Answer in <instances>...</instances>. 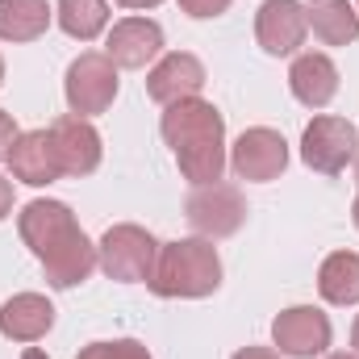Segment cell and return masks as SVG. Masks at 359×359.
Masks as SVG:
<instances>
[{
    "label": "cell",
    "instance_id": "f1b7e54d",
    "mask_svg": "<svg viewBox=\"0 0 359 359\" xmlns=\"http://www.w3.org/2000/svg\"><path fill=\"white\" fill-rule=\"evenodd\" d=\"M351 343H355V355H359V318H355V326H351Z\"/></svg>",
    "mask_w": 359,
    "mask_h": 359
},
{
    "label": "cell",
    "instance_id": "ba28073f",
    "mask_svg": "<svg viewBox=\"0 0 359 359\" xmlns=\"http://www.w3.org/2000/svg\"><path fill=\"white\" fill-rule=\"evenodd\" d=\"M230 168L238 180H251V184H268L288 168V142L280 130L268 126H255V130H243L238 142L230 147Z\"/></svg>",
    "mask_w": 359,
    "mask_h": 359
},
{
    "label": "cell",
    "instance_id": "1f68e13d",
    "mask_svg": "<svg viewBox=\"0 0 359 359\" xmlns=\"http://www.w3.org/2000/svg\"><path fill=\"white\" fill-rule=\"evenodd\" d=\"M355 4H359V0H355Z\"/></svg>",
    "mask_w": 359,
    "mask_h": 359
},
{
    "label": "cell",
    "instance_id": "603a6c76",
    "mask_svg": "<svg viewBox=\"0 0 359 359\" xmlns=\"http://www.w3.org/2000/svg\"><path fill=\"white\" fill-rule=\"evenodd\" d=\"M21 138V130H17V121L0 109V159H8V151H13V142Z\"/></svg>",
    "mask_w": 359,
    "mask_h": 359
},
{
    "label": "cell",
    "instance_id": "83f0119b",
    "mask_svg": "<svg viewBox=\"0 0 359 359\" xmlns=\"http://www.w3.org/2000/svg\"><path fill=\"white\" fill-rule=\"evenodd\" d=\"M21 359H46V351H38V347H25V355Z\"/></svg>",
    "mask_w": 359,
    "mask_h": 359
},
{
    "label": "cell",
    "instance_id": "8fae6325",
    "mask_svg": "<svg viewBox=\"0 0 359 359\" xmlns=\"http://www.w3.org/2000/svg\"><path fill=\"white\" fill-rule=\"evenodd\" d=\"M50 138H55V151H59V168L63 176H92L100 168V134L88 117H55L50 121Z\"/></svg>",
    "mask_w": 359,
    "mask_h": 359
},
{
    "label": "cell",
    "instance_id": "7402d4cb",
    "mask_svg": "<svg viewBox=\"0 0 359 359\" xmlns=\"http://www.w3.org/2000/svg\"><path fill=\"white\" fill-rule=\"evenodd\" d=\"M180 8L196 21H209V17H222L230 8V0H180Z\"/></svg>",
    "mask_w": 359,
    "mask_h": 359
},
{
    "label": "cell",
    "instance_id": "ac0fdd59",
    "mask_svg": "<svg viewBox=\"0 0 359 359\" xmlns=\"http://www.w3.org/2000/svg\"><path fill=\"white\" fill-rule=\"evenodd\" d=\"M55 8L46 0H0V38L4 42H34L50 29Z\"/></svg>",
    "mask_w": 359,
    "mask_h": 359
},
{
    "label": "cell",
    "instance_id": "5bb4252c",
    "mask_svg": "<svg viewBox=\"0 0 359 359\" xmlns=\"http://www.w3.org/2000/svg\"><path fill=\"white\" fill-rule=\"evenodd\" d=\"M8 168H13V180H21L29 188L55 184L63 176V168H59V151H55L50 130H25L8 151Z\"/></svg>",
    "mask_w": 359,
    "mask_h": 359
},
{
    "label": "cell",
    "instance_id": "f546056e",
    "mask_svg": "<svg viewBox=\"0 0 359 359\" xmlns=\"http://www.w3.org/2000/svg\"><path fill=\"white\" fill-rule=\"evenodd\" d=\"M326 359H359V355H347V351H339V355H326Z\"/></svg>",
    "mask_w": 359,
    "mask_h": 359
},
{
    "label": "cell",
    "instance_id": "cb8c5ba5",
    "mask_svg": "<svg viewBox=\"0 0 359 359\" xmlns=\"http://www.w3.org/2000/svg\"><path fill=\"white\" fill-rule=\"evenodd\" d=\"M8 213H13V184L0 176V222H4Z\"/></svg>",
    "mask_w": 359,
    "mask_h": 359
},
{
    "label": "cell",
    "instance_id": "4dcf8cb0",
    "mask_svg": "<svg viewBox=\"0 0 359 359\" xmlns=\"http://www.w3.org/2000/svg\"><path fill=\"white\" fill-rule=\"evenodd\" d=\"M0 84H4V59H0Z\"/></svg>",
    "mask_w": 359,
    "mask_h": 359
},
{
    "label": "cell",
    "instance_id": "484cf974",
    "mask_svg": "<svg viewBox=\"0 0 359 359\" xmlns=\"http://www.w3.org/2000/svg\"><path fill=\"white\" fill-rule=\"evenodd\" d=\"M351 222H355V230H359V155H355V205H351Z\"/></svg>",
    "mask_w": 359,
    "mask_h": 359
},
{
    "label": "cell",
    "instance_id": "277c9868",
    "mask_svg": "<svg viewBox=\"0 0 359 359\" xmlns=\"http://www.w3.org/2000/svg\"><path fill=\"white\" fill-rule=\"evenodd\" d=\"M159 259V243L151 230L134 226V222H121V226H109L104 238L96 243V264L104 268L109 280H121V284H138V280H151Z\"/></svg>",
    "mask_w": 359,
    "mask_h": 359
},
{
    "label": "cell",
    "instance_id": "9a60e30c",
    "mask_svg": "<svg viewBox=\"0 0 359 359\" xmlns=\"http://www.w3.org/2000/svg\"><path fill=\"white\" fill-rule=\"evenodd\" d=\"M288 88H292V96L305 109H326L339 96V67H334V59L330 55H313V50L301 55V59H292Z\"/></svg>",
    "mask_w": 359,
    "mask_h": 359
},
{
    "label": "cell",
    "instance_id": "5b68a950",
    "mask_svg": "<svg viewBox=\"0 0 359 359\" xmlns=\"http://www.w3.org/2000/svg\"><path fill=\"white\" fill-rule=\"evenodd\" d=\"M188 226L201 234V238H230L243 230L247 222V196L226 184V180H213V184H196L188 192Z\"/></svg>",
    "mask_w": 359,
    "mask_h": 359
},
{
    "label": "cell",
    "instance_id": "e0dca14e",
    "mask_svg": "<svg viewBox=\"0 0 359 359\" xmlns=\"http://www.w3.org/2000/svg\"><path fill=\"white\" fill-rule=\"evenodd\" d=\"M305 17L326 46H347L359 38V8H351L347 0H309Z\"/></svg>",
    "mask_w": 359,
    "mask_h": 359
},
{
    "label": "cell",
    "instance_id": "6da1fadb",
    "mask_svg": "<svg viewBox=\"0 0 359 359\" xmlns=\"http://www.w3.org/2000/svg\"><path fill=\"white\" fill-rule=\"evenodd\" d=\"M17 230L55 288H76L96 271V247L63 201H29L17 213Z\"/></svg>",
    "mask_w": 359,
    "mask_h": 359
},
{
    "label": "cell",
    "instance_id": "30bf717a",
    "mask_svg": "<svg viewBox=\"0 0 359 359\" xmlns=\"http://www.w3.org/2000/svg\"><path fill=\"white\" fill-rule=\"evenodd\" d=\"M305 29H309V17L301 0H264L255 13V38L276 59L292 55L305 42Z\"/></svg>",
    "mask_w": 359,
    "mask_h": 359
},
{
    "label": "cell",
    "instance_id": "d6986e66",
    "mask_svg": "<svg viewBox=\"0 0 359 359\" xmlns=\"http://www.w3.org/2000/svg\"><path fill=\"white\" fill-rule=\"evenodd\" d=\"M318 292L330 305H355L359 301V255L355 251H334L318 268Z\"/></svg>",
    "mask_w": 359,
    "mask_h": 359
},
{
    "label": "cell",
    "instance_id": "4fadbf2b",
    "mask_svg": "<svg viewBox=\"0 0 359 359\" xmlns=\"http://www.w3.org/2000/svg\"><path fill=\"white\" fill-rule=\"evenodd\" d=\"M201 88H205V63H201L196 55H188V50L163 55V59L151 67V76H147V96L159 100L163 109L176 104V100L196 96Z\"/></svg>",
    "mask_w": 359,
    "mask_h": 359
},
{
    "label": "cell",
    "instance_id": "ffe728a7",
    "mask_svg": "<svg viewBox=\"0 0 359 359\" xmlns=\"http://www.w3.org/2000/svg\"><path fill=\"white\" fill-rule=\"evenodd\" d=\"M59 29L76 42H92L104 25H109V4L104 0H59L55 8Z\"/></svg>",
    "mask_w": 359,
    "mask_h": 359
},
{
    "label": "cell",
    "instance_id": "9c48e42d",
    "mask_svg": "<svg viewBox=\"0 0 359 359\" xmlns=\"http://www.w3.org/2000/svg\"><path fill=\"white\" fill-rule=\"evenodd\" d=\"M330 318L313 305H292L284 313H276L271 322V343L280 347V355L292 359H313L330 347Z\"/></svg>",
    "mask_w": 359,
    "mask_h": 359
},
{
    "label": "cell",
    "instance_id": "d4e9b609",
    "mask_svg": "<svg viewBox=\"0 0 359 359\" xmlns=\"http://www.w3.org/2000/svg\"><path fill=\"white\" fill-rule=\"evenodd\" d=\"M230 359H280V351H271V347H243L238 355Z\"/></svg>",
    "mask_w": 359,
    "mask_h": 359
},
{
    "label": "cell",
    "instance_id": "4316f807",
    "mask_svg": "<svg viewBox=\"0 0 359 359\" xmlns=\"http://www.w3.org/2000/svg\"><path fill=\"white\" fill-rule=\"evenodd\" d=\"M117 4H126V8H155V4H163V0H117Z\"/></svg>",
    "mask_w": 359,
    "mask_h": 359
},
{
    "label": "cell",
    "instance_id": "44dd1931",
    "mask_svg": "<svg viewBox=\"0 0 359 359\" xmlns=\"http://www.w3.org/2000/svg\"><path fill=\"white\" fill-rule=\"evenodd\" d=\"M76 359H151L138 339H113V343H88Z\"/></svg>",
    "mask_w": 359,
    "mask_h": 359
},
{
    "label": "cell",
    "instance_id": "8992f818",
    "mask_svg": "<svg viewBox=\"0 0 359 359\" xmlns=\"http://www.w3.org/2000/svg\"><path fill=\"white\" fill-rule=\"evenodd\" d=\"M359 155V130L347 117H313L301 134V159L309 172L343 176Z\"/></svg>",
    "mask_w": 359,
    "mask_h": 359
},
{
    "label": "cell",
    "instance_id": "7c38bea8",
    "mask_svg": "<svg viewBox=\"0 0 359 359\" xmlns=\"http://www.w3.org/2000/svg\"><path fill=\"white\" fill-rule=\"evenodd\" d=\"M159 50H163V29L151 17H126V21H117L109 29V42H104V55L113 59V67H130V72H138L151 59H159Z\"/></svg>",
    "mask_w": 359,
    "mask_h": 359
},
{
    "label": "cell",
    "instance_id": "52a82bcc",
    "mask_svg": "<svg viewBox=\"0 0 359 359\" xmlns=\"http://www.w3.org/2000/svg\"><path fill=\"white\" fill-rule=\"evenodd\" d=\"M63 92H67V109H72L76 117H96V113H104V109L117 100V67H113V59L100 55V50H84V55L67 67Z\"/></svg>",
    "mask_w": 359,
    "mask_h": 359
},
{
    "label": "cell",
    "instance_id": "2e32d148",
    "mask_svg": "<svg viewBox=\"0 0 359 359\" xmlns=\"http://www.w3.org/2000/svg\"><path fill=\"white\" fill-rule=\"evenodd\" d=\"M55 326V305L42 292H17L0 305V334L13 343H38Z\"/></svg>",
    "mask_w": 359,
    "mask_h": 359
},
{
    "label": "cell",
    "instance_id": "7a4b0ae2",
    "mask_svg": "<svg viewBox=\"0 0 359 359\" xmlns=\"http://www.w3.org/2000/svg\"><path fill=\"white\" fill-rule=\"evenodd\" d=\"M159 134L172 147L180 172L192 188L222 180V172H226V121L209 100L188 96V100L168 104L163 121H159Z\"/></svg>",
    "mask_w": 359,
    "mask_h": 359
},
{
    "label": "cell",
    "instance_id": "3957f363",
    "mask_svg": "<svg viewBox=\"0 0 359 359\" xmlns=\"http://www.w3.org/2000/svg\"><path fill=\"white\" fill-rule=\"evenodd\" d=\"M147 284H151L155 297H188V301H201V297L217 292V284H222L217 247L209 238H201V234L163 243Z\"/></svg>",
    "mask_w": 359,
    "mask_h": 359
}]
</instances>
